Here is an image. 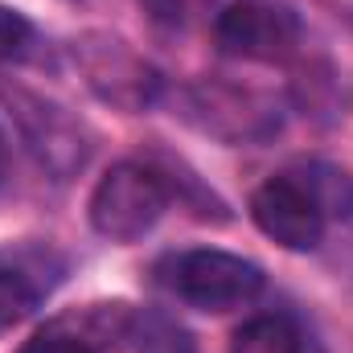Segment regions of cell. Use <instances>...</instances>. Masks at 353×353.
<instances>
[{"instance_id": "obj_1", "label": "cell", "mask_w": 353, "mask_h": 353, "mask_svg": "<svg viewBox=\"0 0 353 353\" xmlns=\"http://www.w3.org/2000/svg\"><path fill=\"white\" fill-rule=\"evenodd\" d=\"M169 201H173V185L165 181V173L140 161H123L111 165L94 185L90 226L111 243H136L165 218Z\"/></svg>"}, {"instance_id": "obj_2", "label": "cell", "mask_w": 353, "mask_h": 353, "mask_svg": "<svg viewBox=\"0 0 353 353\" xmlns=\"http://www.w3.org/2000/svg\"><path fill=\"white\" fill-rule=\"evenodd\" d=\"M161 271H165V283L176 296L201 312H230V308H239L263 292L259 263L230 255V251H214V247L181 251Z\"/></svg>"}, {"instance_id": "obj_3", "label": "cell", "mask_w": 353, "mask_h": 353, "mask_svg": "<svg viewBox=\"0 0 353 353\" xmlns=\"http://www.w3.org/2000/svg\"><path fill=\"white\" fill-rule=\"evenodd\" d=\"M214 41L230 58L283 62L300 46V17L271 0H234L214 21Z\"/></svg>"}, {"instance_id": "obj_4", "label": "cell", "mask_w": 353, "mask_h": 353, "mask_svg": "<svg viewBox=\"0 0 353 353\" xmlns=\"http://www.w3.org/2000/svg\"><path fill=\"white\" fill-rule=\"evenodd\" d=\"M251 218L283 251H312L325 234V214L308 193V185L300 181V173L267 176L251 193Z\"/></svg>"}, {"instance_id": "obj_5", "label": "cell", "mask_w": 353, "mask_h": 353, "mask_svg": "<svg viewBox=\"0 0 353 353\" xmlns=\"http://www.w3.org/2000/svg\"><path fill=\"white\" fill-rule=\"evenodd\" d=\"M74 58L83 62L87 70V83L107 103L115 107H128V111H140L157 99L161 79L152 74V66L132 54L119 37H87L83 46H74Z\"/></svg>"}, {"instance_id": "obj_6", "label": "cell", "mask_w": 353, "mask_h": 353, "mask_svg": "<svg viewBox=\"0 0 353 353\" xmlns=\"http://www.w3.org/2000/svg\"><path fill=\"white\" fill-rule=\"evenodd\" d=\"M132 329V316L123 312V304H99L87 316H62L46 329H37L21 353H107L115 341Z\"/></svg>"}, {"instance_id": "obj_7", "label": "cell", "mask_w": 353, "mask_h": 353, "mask_svg": "<svg viewBox=\"0 0 353 353\" xmlns=\"http://www.w3.org/2000/svg\"><path fill=\"white\" fill-rule=\"evenodd\" d=\"M230 353H304V333L292 316L263 312V316H251L234 329Z\"/></svg>"}, {"instance_id": "obj_8", "label": "cell", "mask_w": 353, "mask_h": 353, "mask_svg": "<svg viewBox=\"0 0 353 353\" xmlns=\"http://www.w3.org/2000/svg\"><path fill=\"white\" fill-rule=\"evenodd\" d=\"M300 181L308 185V193L316 197L325 218H350L353 214V176L333 169V165H308Z\"/></svg>"}, {"instance_id": "obj_9", "label": "cell", "mask_w": 353, "mask_h": 353, "mask_svg": "<svg viewBox=\"0 0 353 353\" xmlns=\"http://www.w3.org/2000/svg\"><path fill=\"white\" fill-rule=\"evenodd\" d=\"M41 292L33 288V279L17 267H0V333L17 329L33 308H37Z\"/></svg>"}, {"instance_id": "obj_10", "label": "cell", "mask_w": 353, "mask_h": 353, "mask_svg": "<svg viewBox=\"0 0 353 353\" xmlns=\"http://www.w3.org/2000/svg\"><path fill=\"white\" fill-rule=\"evenodd\" d=\"M29 41H33L29 17L17 12V8H8V4H0V62L21 58V54L29 50Z\"/></svg>"}, {"instance_id": "obj_11", "label": "cell", "mask_w": 353, "mask_h": 353, "mask_svg": "<svg viewBox=\"0 0 353 353\" xmlns=\"http://www.w3.org/2000/svg\"><path fill=\"white\" fill-rule=\"evenodd\" d=\"M8 173V144H4V132H0V181Z\"/></svg>"}]
</instances>
